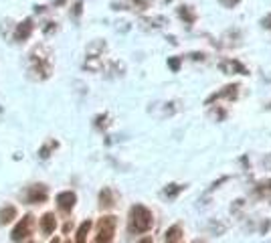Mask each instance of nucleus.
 I'll return each instance as SVG.
<instances>
[{"label": "nucleus", "mask_w": 271, "mask_h": 243, "mask_svg": "<svg viewBox=\"0 0 271 243\" xmlns=\"http://www.w3.org/2000/svg\"><path fill=\"white\" fill-rule=\"evenodd\" d=\"M29 71L35 79H47L53 73V53L45 45H37L29 53Z\"/></svg>", "instance_id": "nucleus-1"}, {"label": "nucleus", "mask_w": 271, "mask_h": 243, "mask_svg": "<svg viewBox=\"0 0 271 243\" xmlns=\"http://www.w3.org/2000/svg\"><path fill=\"white\" fill-rule=\"evenodd\" d=\"M152 225H154V217H152L150 209H146L144 205H134L130 211V231L146 233L152 229Z\"/></svg>", "instance_id": "nucleus-2"}, {"label": "nucleus", "mask_w": 271, "mask_h": 243, "mask_svg": "<svg viewBox=\"0 0 271 243\" xmlns=\"http://www.w3.org/2000/svg\"><path fill=\"white\" fill-rule=\"evenodd\" d=\"M116 227H118V219L116 217H101L97 221L95 243H112V239L116 235Z\"/></svg>", "instance_id": "nucleus-3"}, {"label": "nucleus", "mask_w": 271, "mask_h": 243, "mask_svg": "<svg viewBox=\"0 0 271 243\" xmlns=\"http://www.w3.org/2000/svg\"><path fill=\"white\" fill-rule=\"evenodd\" d=\"M33 229H35V217H33V215H25V217L15 225V229H13V233H11V239L17 241V243H23V241H27V239L33 235Z\"/></svg>", "instance_id": "nucleus-4"}, {"label": "nucleus", "mask_w": 271, "mask_h": 243, "mask_svg": "<svg viewBox=\"0 0 271 243\" xmlns=\"http://www.w3.org/2000/svg\"><path fill=\"white\" fill-rule=\"evenodd\" d=\"M47 199H49V188L45 184H41V182L31 184L27 188V192H25V201L29 205H43Z\"/></svg>", "instance_id": "nucleus-5"}, {"label": "nucleus", "mask_w": 271, "mask_h": 243, "mask_svg": "<svg viewBox=\"0 0 271 243\" xmlns=\"http://www.w3.org/2000/svg\"><path fill=\"white\" fill-rule=\"evenodd\" d=\"M77 203V197H75V192L73 190H63L57 194V207L63 211V213H69Z\"/></svg>", "instance_id": "nucleus-6"}, {"label": "nucleus", "mask_w": 271, "mask_h": 243, "mask_svg": "<svg viewBox=\"0 0 271 243\" xmlns=\"http://www.w3.org/2000/svg\"><path fill=\"white\" fill-rule=\"evenodd\" d=\"M33 29H35V23H33V19H25L21 25H17V27H15V41H19V43H25V41L31 37Z\"/></svg>", "instance_id": "nucleus-7"}, {"label": "nucleus", "mask_w": 271, "mask_h": 243, "mask_svg": "<svg viewBox=\"0 0 271 243\" xmlns=\"http://www.w3.org/2000/svg\"><path fill=\"white\" fill-rule=\"evenodd\" d=\"M57 229V217L55 213H45L41 217V231L43 235H53V231Z\"/></svg>", "instance_id": "nucleus-8"}, {"label": "nucleus", "mask_w": 271, "mask_h": 243, "mask_svg": "<svg viewBox=\"0 0 271 243\" xmlns=\"http://www.w3.org/2000/svg\"><path fill=\"white\" fill-rule=\"evenodd\" d=\"M221 71L223 73H227V75H233V73H241V75H247V69L239 63V61H235V59H229V61H223L221 63Z\"/></svg>", "instance_id": "nucleus-9"}, {"label": "nucleus", "mask_w": 271, "mask_h": 243, "mask_svg": "<svg viewBox=\"0 0 271 243\" xmlns=\"http://www.w3.org/2000/svg\"><path fill=\"white\" fill-rule=\"evenodd\" d=\"M116 205V199H114V192L110 188H103L99 192V207L101 209H112Z\"/></svg>", "instance_id": "nucleus-10"}, {"label": "nucleus", "mask_w": 271, "mask_h": 243, "mask_svg": "<svg viewBox=\"0 0 271 243\" xmlns=\"http://www.w3.org/2000/svg\"><path fill=\"white\" fill-rule=\"evenodd\" d=\"M13 219H17V207L7 205L0 209V225H9Z\"/></svg>", "instance_id": "nucleus-11"}, {"label": "nucleus", "mask_w": 271, "mask_h": 243, "mask_svg": "<svg viewBox=\"0 0 271 243\" xmlns=\"http://www.w3.org/2000/svg\"><path fill=\"white\" fill-rule=\"evenodd\" d=\"M89 229H91V221H83L75 233V243H85L87 241V235H89Z\"/></svg>", "instance_id": "nucleus-12"}, {"label": "nucleus", "mask_w": 271, "mask_h": 243, "mask_svg": "<svg viewBox=\"0 0 271 243\" xmlns=\"http://www.w3.org/2000/svg\"><path fill=\"white\" fill-rule=\"evenodd\" d=\"M180 227L178 225H174V227H170L168 231H166V243H180Z\"/></svg>", "instance_id": "nucleus-13"}, {"label": "nucleus", "mask_w": 271, "mask_h": 243, "mask_svg": "<svg viewBox=\"0 0 271 243\" xmlns=\"http://www.w3.org/2000/svg\"><path fill=\"white\" fill-rule=\"evenodd\" d=\"M57 140H51V142H45V146L41 148V158H47V156H51V152L57 148Z\"/></svg>", "instance_id": "nucleus-14"}, {"label": "nucleus", "mask_w": 271, "mask_h": 243, "mask_svg": "<svg viewBox=\"0 0 271 243\" xmlns=\"http://www.w3.org/2000/svg\"><path fill=\"white\" fill-rule=\"evenodd\" d=\"M178 15H180V19H184L188 25H192V23H194V19H196V17H194V13L190 11V7H180V9H178Z\"/></svg>", "instance_id": "nucleus-15"}, {"label": "nucleus", "mask_w": 271, "mask_h": 243, "mask_svg": "<svg viewBox=\"0 0 271 243\" xmlns=\"http://www.w3.org/2000/svg\"><path fill=\"white\" fill-rule=\"evenodd\" d=\"M182 190V186L180 184H168L166 188H164V194H168V197H176V194Z\"/></svg>", "instance_id": "nucleus-16"}, {"label": "nucleus", "mask_w": 271, "mask_h": 243, "mask_svg": "<svg viewBox=\"0 0 271 243\" xmlns=\"http://www.w3.org/2000/svg\"><path fill=\"white\" fill-rule=\"evenodd\" d=\"M168 65H170L172 71H178L180 69V59L178 57H172V59H168Z\"/></svg>", "instance_id": "nucleus-17"}, {"label": "nucleus", "mask_w": 271, "mask_h": 243, "mask_svg": "<svg viewBox=\"0 0 271 243\" xmlns=\"http://www.w3.org/2000/svg\"><path fill=\"white\" fill-rule=\"evenodd\" d=\"M221 3H223L227 9H233V7H237V5L241 3V0H221Z\"/></svg>", "instance_id": "nucleus-18"}, {"label": "nucleus", "mask_w": 271, "mask_h": 243, "mask_svg": "<svg viewBox=\"0 0 271 243\" xmlns=\"http://www.w3.org/2000/svg\"><path fill=\"white\" fill-rule=\"evenodd\" d=\"M81 9H83V5H81V3H77V5L73 7V17H75V19L79 17V13H81Z\"/></svg>", "instance_id": "nucleus-19"}, {"label": "nucleus", "mask_w": 271, "mask_h": 243, "mask_svg": "<svg viewBox=\"0 0 271 243\" xmlns=\"http://www.w3.org/2000/svg\"><path fill=\"white\" fill-rule=\"evenodd\" d=\"M263 27H267V29H271V15L263 19Z\"/></svg>", "instance_id": "nucleus-20"}, {"label": "nucleus", "mask_w": 271, "mask_h": 243, "mask_svg": "<svg viewBox=\"0 0 271 243\" xmlns=\"http://www.w3.org/2000/svg\"><path fill=\"white\" fill-rule=\"evenodd\" d=\"M138 243H154V241H152V237H144V239H140Z\"/></svg>", "instance_id": "nucleus-21"}, {"label": "nucleus", "mask_w": 271, "mask_h": 243, "mask_svg": "<svg viewBox=\"0 0 271 243\" xmlns=\"http://www.w3.org/2000/svg\"><path fill=\"white\" fill-rule=\"evenodd\" d=\"M51 243H61V239H57V237H55V239H53Z\"/></svg>", "instance_id": "nucleus-22"}, {"label": "nucleus", "mask_w": 271, "mask_h": 243, "mask_svg": "<svg viewBox=\"0 0 271 243\" xmlns=\"http://www.w3.org/2000/svg\"><path fill=\"white\" fill-rule=\"evenodd\" d=\"M67 243H69V241H67Z\"/></svg>", "instance_id": "nucleus-23"}]
</instances>
